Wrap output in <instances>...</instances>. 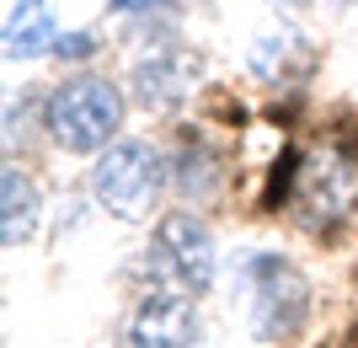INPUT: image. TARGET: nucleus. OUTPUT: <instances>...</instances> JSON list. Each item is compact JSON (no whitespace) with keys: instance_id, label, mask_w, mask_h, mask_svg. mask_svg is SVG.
<instances>
[{"instance_id":"nucleus-1","label":"nucleus","mask_w":358,"mask_h":348,"mask_svg":"<svg viewBox=\"0 0 358 348\" xmlns=\"http://www.w3.org/2000/svg\"><path fill=\"white\" fill-rule=\"evenodd\" d=\"M284 209L310 236H331L337 225H348L358 209V155L337 151V145H315V151L294 155Z\"/></svg>"},{"instance_id":"nucleus-2","label":"nucleus","mask_w":358,"mask_h":348,"mask_svg":"<svg viewBox=\"0 0 358 348\" xmlns=\"http://www.w3.org/2000/svg\"><path fill=\"white\" fill-rule=\"evenodd\" d=\"M145 284L155 295H182V300H198L214 289V273H220V246H214V230L198 220L193 209L182 214H161L155 230H150L145 246Z\"/></svg>"},{"instance_id":"nucleus-3","label":"nucleus","mask_w":358,"mask_h":348,"mask_svg":"<svg viewBox=\"0 0 358 348\" xmlns=\"http://www.w3.org/2000/svg\"><path fill=\"white\" fill-rule=\"evenodd\" d=\"M236 284L246 289V327L257 343H289L310 316V279L278 252H236Z\"/></svg>"},{"instance_id":"nucleus-4","label":"nucleus","mask_w":358,"mask_h":348,"mask_svg":"<svg viewBox=\"0 0 358 348\" xmlns=\"http://www.w3.org/2000/svg\"><path fill=\"white\" fill-rule=\"evenodd\" d=\"M123 91L102 76H75L43 97V129L70 155H102L123 129Z\"/></svg>"},{"instance_id":"nucleus-5","label":"nucleus","mask_w":358,"mask_h":348,"mask_svg":"<svg viewBox=\"0 0 358 348\" xmlns=\"http://www.w3.org/2000/svg\"><path fill=\"white\" fill-rule=\"evenodd\" d=\"M166 182H171V167H166L161 145H150V139H113L91 161V198L123 225H139L155 214Z\"/></svg>"},{"instance_id":"nucleus-6","label":"nucleus","mask_w":358,"mask_h":348,"mask_svg":"<svg viewBox=\"0 0 358 348\" xmlns=\"http://www.w3.org/2000/svg\"><path fill=\"white\" fill-rule=\"evenodd\" d=\"M203 81V60L187 54V48H155V54H139L134 70H129V97L150 113H171L198 91Z\"/></svg>"},{"instance_id":"nucleus-7","label":"nucleus","mask_w":358,"mask_h":348,"mask_svg":"<svg viewBox=\"0 0 358 348\" xmlns=\"http://www.w3.org/2000/svg\"><path fill=\"white\" fill-rule=\"evenodd\" d=\"M129 348H203V316L182 295L150 289L139 311L129 316Z\"/></svg>"},{"instance_id":"nucleus-8","label":"nucleus","mask_w":358,"mask_h":348,"mask_svg":"<svg viewBox=\"0 0 358 348\" xmlns=\"http://www.w3.org/2000/svg\"><path fill=\"white\" fill-rule=\"evenodd\" d=\"M38 225H43V193H38V182L16 161H6V172H0V242L16 252V246H27L38 236Z\"/></svg>"},{"instance_id":"nucleus-9","label":"nucleus","mask_w":358,"mask_h":348,"mask_svg":"<svg viewBox=\"0 0 358 348\" xmlns=\"http://www.w3.org/2000/svg\"><path fill=\"white\" fill-rule=\"evenodd\" d=\"M59 43V22L48 0H11L6 11V60H43Z\"/></svg>"},{"instance_id":"nucleus-10","label":"nucleus","mask_w":358,"mask_h":348,"mask_svg":"<svg viewBox=\"0 0 358 348\" xmlns=\"http://www.w3.org/2000/svg\"><path fill=\"white\" fill-rule=\"evenodd\" d=\"M305 38L299 32H268V38H257V48H252V70L262 81H284V64H289V54H305Z\"/></svg>"},{"instance_id":"nucleus-11","label":"nucleus","mask_w":358,"mask_h":348,"mask_svg":"<svg viewBox=\"0 0 358 348\" xmlns=\"http://www.w3.org/2000/svg\"><path fill=\"white\" fill-rule=\"evenodd\" d=\"M54 54H59V60H91V54H96V32H59Z\"/></svg>"},{"instance_id":"nucleus-12","label":"nucleus","mask_w":358,"mask_h":348,"mask_svg":"<svg viewBox=\"0 0 358 348\" xmlns=\"http://www.w3.org/2000/svg\"><path fill=\"white\" fill-rule=\"evenodd\" d=\"M150 6H166V0H107V11H118V16H134V11H150Z\"/></svg>"},{"instance_id":"nucleus-13","label":"nucleus","mask_w":358,"mask_h":348,"mask_svg":"<svg viewBox=\"0 0 358 348\" xmlns=\"http://www.w3.org/2000/svg\"><path fill=\"white\" fill-rule=\"evenodd\" d=\"M273 6H310V0H273Z\"/></svg>"},{"instance_id":"nucleus-14","label":"nucleus","mask_w":358,"mask_h":348,"mask_svg":"<svg viewBox=\"0 0 358 348\" xmlns=\"http://www.w3.org/2000/svg\"><path fill=\"white\" fill-rule=\"evenodd\" d=\"M337 6H353V0H337Z\"/></svg>"}]
</instances>
